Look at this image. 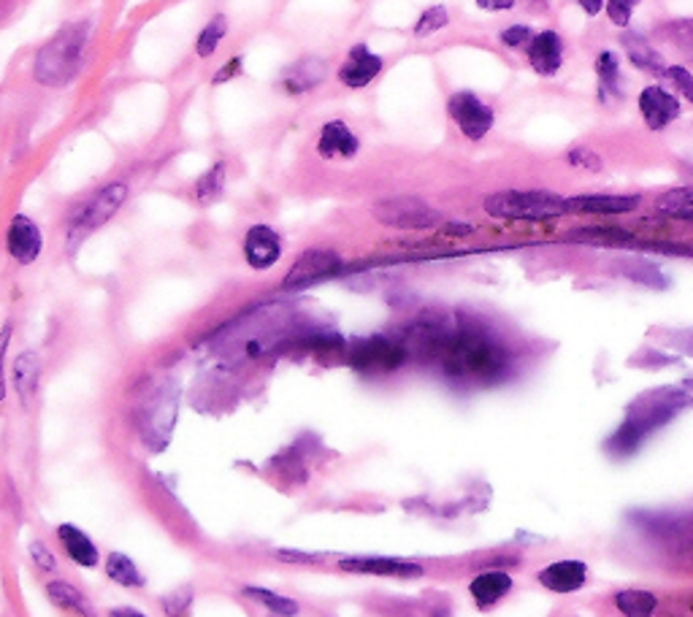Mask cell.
<instances>
[{
	"instance_id": "cell-1",
	"label": "cell",
	"mask_w": 693,
	"mask_h": 617,
	"mask_svg": "<svg viewBox=\"0 0 693 617\" xmlns=\"http://www.w3.org/2000/svg\"><path fill=\"white\" fill-rule=\"evenodd\" d=\"M453 383L496 385L513 372V353L494 331L474 320H455L436 353Z\"/></svg>"
},
{
	"instance_id": "cell-2",
	"label": "cell",
	"mask_w": 693,
	"mask_h": 617,
	"mask_svg": "<svg viewBox=\"0 0 693 617\" xmlns=\"http://www.w3.org/2000/svg\"><path fill=\"white\" fill-rule=\"evenodd\" d=\"M693 396L689 393V387H655V390L642 393L634 404L629 407V415H625L623 426L618 428L616 437H612L607 445H610L612 452H634L637 447L642 445L655 428L666 426L672 422V417H678L685 407H691Z\"/></svg>"
},
{
	"instance_id": "cell-3",
	"label": "cell",
	"mask_w": 693,
	"mask_h": 617,
	"mask_svg": "<svg viewBox=\"0 0 693 617\" xmlns=\"http://www.w3.org/2000/svg\"><path fill=\"white\" fill-rule=\"evenodd\" d=\"M90 39H93V22L74 20L65 22L58 33L35 52L33 79L44 87H69L84 69Z\"/></svg>"
},
{
	"instance_id": "cell-4",
	"label": "cell",
	"mask_w": 693,
	"mask_h": 617,
	"mask_svg": "<svg viewBox=\"0 0 693 617\" xmlns=\"http://www.w3.org/2000/svg\"><path fill=\"white\" fill-rule=\"evenodd\" d=\"M485 211L496 220L542 222L569 215V198L550 190H501L485 198Z\"/></svg>"
},
{
	"instance_id": "cell-5",
	"label": "cell",
	"mask_w": 693,
	"mask_h": 617,
	"mask_svg": "<svg viewBox=\"0 0 693 617\" xmlns=\"http://www.w3.org/2000/svg\"><path fill=\"white\" fill-rule=\"evenodd\" d=\"M127 196H131V190H127L125 181H108L106 187L93 192L82 206H76L69 220V252H74L90 233L106 226L123 209Z\"/></svg>"
},
{
	"instance_id": "cell-6",
	"label": "cell",
	"mask_w": 693,
	"mask_h": 617,
	"mask_svg": "<svg viewBox=\"0 0 693 617\" xmlns=\"http://www.w3.org/2000/svg\"><path fill=\"white\" fill-rule=\"evenodd\" d=\"M406 358H410L406 344L391 336H369L350 347V366L355 372L369 374V377L396 372V368L404 366Z\"/></svg>"
},
{
	"instance_id": "cell-7",
	"label": "cell",
	"mask_w": 693,
	"mask_h": 617,
	"mask_svg": "<svg viewBox=\"0 0 693 617\" xmlns=\"http://www.w3.org/2000/svg\"><path fill=\"white\" fill-rule=\"evenodd\" d=\"M374 220L396 231H431L442 222V215L417 196L385 198L374 206Z\"/></svg>"
},
{
	"instance_id": "cell-8",
	"label": "cell",
	"mask_w": 693,
	"mask_h": 617,
	"mask_svg": "<svg viewBox=\"0 0 693 617\" xmlns=\"http://www.w3.org/2000/svg\"><path fill=\"white\" fill-rule=\"evenodd\" d=\"M447 114L469 142H483L496 123L494 108H490L483 98L469 93V90H461V93L449 95Z\"/></svg>"
},
{
	"instance_id": "cell-9",
	"label": "cell",
	"mask_w": 693,
	"mask_h": 617,
	"mask_svg": "<svg viewBox=\"0 0 693 617\" xmlns=\"http://www.w3.org/2000/svg\"><path fill=\"white\" fill-rule=\"evenodd\" d=\"M176 409H179V390L176 385H166L149 398L142 420V437L149 441L155 450L168 445L176 422Z\"/></svg>"
},
{
	"instance_id": "cell-10",
	"label": "cell",
	"mask_w": 693,
	"mask_h": 617,
	"mask_svg": "<svg viewBox=\"0 0 693 617\" xmlns=\"http://www.w3.org/2000/svg\"><path fill=\"white\" fill-rule=\"evenodd\" d=\"M339 269H342V258L333 250H307L298 255L293 265H290V271L282 280V287L285 290L312 287V284L325 282L328 276L339 274Z\"/></svg>"
},
{
	"instance_id": "cell-11",
	"label": "cell",
	"mask_w": 693,
	"mask_h": 617,
	"mask_svg": "<svg viewBox=\"0 0 693 617\" xmlns=\"http://www.w3.org/2000/svg\"><path fill=\"white\" fill-rule=\"evenodd\" d=\"M6 252L14 263L33 265L44 252V233H41L39 222L28 215H17L6 228Z\"/></svg>"
},
{
	"instance_id": "cell-12",
	"label": "cell",
	"mask_w": 693,
	"mask_h": 617,
	"mask_svg": "<svg viewBox=\"0 0 693 617\" xmlns=\"http://www.w3.org/2000/svg\"><path fill=\"white\" fill-rule=\"evenodd\" d=\"M245 260L249 269L269 271L282 260V236L273 231L271 226H252L245 233V244H241Z\"/></svg>"
},
{
	"instance_id": "cell-13",
	"label": "cell",
	"mask_w": 693,
	"mask_h": 617,
	"mask_svg": "<svg viewBox=\"0 0 693 617\" xmlns=\"http://www.w3.org/2000/svg\"><path fill=\"white\" fill-rule=\"evenodd\" d=\"M640 114L642 123L650 130L659 133L683 114V106H680L678 95L669 93L661 84H650V87H644L640 93Z\"/></svg>"
},
{
	"instance_id": "cell-14",
	"label": "cell",
	"mask_w": 693,
	"mask_h": 617,
	"mask_svg": "<svg viewBox=\"0 0 693 617\" xmlns=\"http://www.w3.org/2000/svg\"><path fill=\"white\" fill-rule=\"evenodd\" d=\"M382 65H385V60L380 54H374L366 44H355L346 52L342 69H339V82L346 90H363L382 74Z\"/></svg>"
},
{
	"instance_id": "cell-15",
	"label": "cell",
	"mask_w": 693,
	"mask_h": 617,
	"mask_svg": "<svg viewBox=\"0 0 693 617\" xmlns=\"http://www.w3.org/2000/svg\"><path fill=\"white\" fill-rule=\"evenodd\" d=\"M328 76V63L320 57V54H307V57L296 60V63H290L288 69L282 71V79H279V84H282V90L288 95H307L312 93L314 87H320L322 82H325Z\"/></svg>"
},
{
	"instance_id": "cell-16",
	"label": "cell",
	"mask_w": 693,
	"mask_h": 617,
	"mask_svg": "<svg viewBox=\"0 0 693 617\" xmlns=\"http://www.w3.org/2000/svg\"><path fill=\"white\" fill-rule=\"evenodd\" d=\"M361 153V138L352 133L344 119H328L318 136V155L322 160H350Z\"/></svg>"
},
{
	"instance_id": "cell-17",
	"label": "cell",
	"mask_w": 693,
	"mask_h": 617,
	"mask_svg": "<svg viewBox=\"0 0 693 617\" xmlns=\"http://www.w3.org/2000/svg\"><path fill=\"white\" fill-rule=\"evenodd\" d=\"M339 568H344V572H350V574H369V577H401V579H412L423 574V566L412 564V561L374 558V555H366V558H342L339 561Z\"/></svg>"
},
{
	"instance_id": "cell-18",
	"label": "cell",
	"mask_w": 693,
	"mask_h": 617,
	"mask_svg": "<svg viewBox=\"0 0 693 617\" xmlns=\"http://www.w3.org/2000/svg\"><path fill=\"white\" fill-rule=\"evenodd\" d=\"M528 63L539 76H556L563 65V41L556 30H542L528 44Z\"/></svg>"
},
{
	"instance_id": "cell-19",
	"label": "cell",
	"mask_w": 693,
	"mask_h": 617,
	"mask_svg": "<svg viewBox=\"0 0 693 617\" xmlns=\"http://www.w3.org/2000/svg\"><path fill=\"white\" fill-rule=\"evenodd\" d=\"M54 534H58L60 547H63L65 558H69L71 564L82 566V568L99 566V561H101L99 544L90 540L87 531H82L74 523H63V525H58V531H54Z\"/></svg>"
},
{
	"instance_id": "cell-20",
	"label": "cell",
	"mask_w": 693,
	"mask_h": 617,
	"mask_svg": "<svg viewBox=\"0 0 693 617\" xmlns=\"http://www.w3.org/2000/svg\"><path fill=\"white\" fill-rule=\"evenodd\" d=\"M539 585L552 593H575L586 585L588 566L582 561H556L537 574Z\"/></svg>"
},
{
	"instance_id": "cell-21",
	"label": "cell",
	"mask_w": 693,
	"mask_h": 617,
	"mask_svg": "<svg viewBox=\"0 0 693 617\" xmlns=\"http://www.w3.org/2000/svg\"><path fill=\"white\" fill-rule=\"evenodd\" d=\"M41 372H44V366H41V355L33 353V349H25V353H20L14 358L11 377H14V390H17V396H20L22 407H30V401H33L35 393H39Z\"/></svg>"
},
{
	"instance_id": "cell-22",
	"label": "cell",
	"mask_w": 693,
	"mask_h": 617,
	"mask_svg": "<svg viewBox=\"0 0 693 617\" xmlns=\"http://www.w3.org/2000/svg\"><path fill=\"white\" fill-rule=\"evenodd\" d=\"M509 590H513V577H509L507 572H501V568L477 574V577H474L472 585H469L474 604H477V607H483V609L494 607V604L501 602V598L507 596Z\"/></svg>"
},
{
	"instance_id": "cell-23",
	"label": "cell",
	"mask_w": 693,
	"mask_h": 617,
	"mask_svg": "<svg viewBox=\"0 0 693 617\" xmlns=\"http://www.w3.org/2000/svg\"><path fill=\"white\" fill-rule=\"evenodd\" d=\"M640 196H577L569 198L571 211H586V215H629L640 209Z\"/></svg>"
},
{
	"instance_id": "cell-24",
	"label": "cell",
	"mask_w": 693,
	"mask_h": 617,
	"mask_svg": "<svg viewBox=\"0 0 693 617\" xmlns=\"http://www.w3.org/2000/svg\"><path fill=\"white\" fill-rule=\"evenodd\" d=\"M620 44H623L625 54H629V63L634 65V69H640L644 71V74H653V76L664 74L666 60L661 57V54L653 50V44H650L648 39H642L640 33H623Z\"/></svg>"
},
{
	"instance_id": "cell-25",
	"label": "cell",
	"mask_w": 693,
	"mask_h": 617,
	"mask_svg": "<svg viewBox=\"0 0 693 617\" xmlns=\"http://www.w3.org/2000/svg\"><path fill=\"white\" fill-rule=\"evenodd\" d=\"M616 269H618V274L625 276V280L640 282V284H644V287H653V290H666L669 287V280L664 276V271H661L655 263H650V260H642V258L620 260Z\"/></svg>"
},
{
	"instance_id": "cell-26",
	"label": "cell",
	"mask_w": 693,
	"mask_h": 617,
	"mask_svg": "<svg viewBox=\"0 0 693 617\" xmlns=\"http://www.w3.org/2000/svg\"><path fill=\"white\" fill-rule=\"evenodd\" d=\"M46 596H50V602L54 604V607L65 609V613H74L76 617H99L93 613V607H90L87 596H84L82 590H76L74 585L50 583L46 585Z\"/></svg>"
},
{
	"instance_id": "cell-27",
	"label": "cell",
	"mask_w": 693,
	"mask_h": 617,
	"mask_svg": "<svg viewBox=\"0 0 693 617\" xmlns=\"http://www.w3.org/2000/svg\"><path fill=\"white\" fill-rule=\"evenodd\" d=\"M655 35H659L661 41H666V44L672 46L680 57H685L689 63H693V20H689V17L664 22V25L655 30Z\"/></svg>"
},
{
	"instance_id": "cell-28",
	"label": "cell",
	"mask_w": 693,
	"mask_h": 617,
	"mask_svg": "<svg viewBox=\"0 0 693 617\" xmlns=\"http://www.w3.org/2000/svg\"><path fill=\"white\" fill-rule=\"evenodd\" d=\"M616 607L623 617H653L659 609V596L640 588L620 590L616 593Z\"/></svg>"
},
{
	"instance_id": "cell-29",
	"label": "cell",
	"mask_w": 693,
	"mask_h": 617,
	"mask_svg": "<svg viewBox=\"0 0 693 617\" xmlns=\"http://www.w3.org/2000/svg\"><path fill=\"white\" fill-rule=\"evenodd\" d=\"M655 209L672 220L693 222V187H674V190L661 192Z\"/></svg>"
},
{
	"instance_id": "cell-30",
	"label": "cell",
	"mask_w": 693,
	"mask_h": 617,
	"mask_svg": "<svg viewBox=\"0 0 693 617\" xmlns=\"http://www.w3.org/2000/svg\"><path fill=\"white\" fill-rule=\"evenodd\" d=\"M106 577L117 583L120 588H144V583H147L138 566L133 564V558H127L125 553H108Z\"/></svg>"
},
{
	"instance_id": "cell-31",
	"label": "cell",
	"mask_w": 693,
	"mask_h": 617,
	"mask_svg": "<svg viewBox=\"0 0 693 617\" xmlns=\"http://www.w3.org/2000/svg\"><path fill=\"white\" fill-rule=\"evenodd\" d=\"M225 179H228V166L223 160H217L209 171H204L193 187V196L198 203H211L225 192Z\"/></svg>"
},
{
	"instance_id": "cell-32",
	"label": "cell",
	"mask_w": 693,
	"mask_h": 617,
	"mask_svg": "<svg viewBox=\"0 0 693 617\" xmlns=\"http://www.w3.org/2000/svg\"><path fill=\"white\" fill-rule=\"evenodd\" d=\"M225 35H228V17L215 14L209 22H206L204 30H200L198 39H196V54H198V57L200 60L211 57V54L220 50Z\"/></svg>"
},
{
	"instance_id": "cell-33",
	"label": "cell",
	"mask_w": 693,
	"mask_h": 617,
	"mask_svg": "<svg viewBox=\"0 0 693 617\" xmlns=\"http://www.w3.org/2000/svg\"><path fill=\"white\" fill-rule=\"evenodd\" d=\"M247 598H252V602L263 604L269 613H273L277 617H296L298 615V604L293 602V598L288 596H279V593H273L269 588H258V585H249V588L241 590Z\"/></svg>"
},
{
	"instance_id": "cell-34",
	"label": "cell",
	"mask_w": 693,
	"mask_h": 617,
	"mask_svg": "<svg viewBox=\"0 0 693 617\" xmlns=\"http://www.w3.org/2000/svg\"><path fill=\"white\" fill-rule=\"evenodd\" d=\"M596 76H599L601 93H616L618 95V84H620V57L618 52L604 50L596 57Z\"/></svg>"
},
{
	"instance_id": "cell-35",
	"label": "cell",
	"mask_w": 693,
	"mask_h": 617,
	"mask_svg": "<svg viewBox=\"0 0 693 617\" xmlns=\"http://www.w3.org/2000/svg\"><path fill=\"white\" fill-rule=\"evenodd\" d=\"M659 79L664 84H669V93L680 95V98L693 103V74L689 69H683V65H666L664 74H661Z\"/></svg>"
},
{
	"instance_id": "cell-36",
	"label": "cell",
	"mask_w": 693,
	"mask_h": 617,
	"mask_svg": "<svg viewBox=\"0 0 693 617\" xmlns=\"http://www.w3.org/2000/svg\"><path fill=\"white\" fill-rule=\"evenodd\" d=\"M447 25H449V11L445 9V6H431V9L423 11L421 20L415 22V30H412V33H415L417 39H428V35L439 33V30Z\"/></svg>"
},
{
	"instance_id": "cell-37",
	"label": "cell",
	"mask_w": 693,
	"mask_h": 617,
	"mask_svg": "<svg viewBox=\"0 0 693 617\" xmlns=\"http://www.w3.org/2000/svg\"><path fill=\"white\" fill-rule=\"evenodd\" d=\"M190 604H193V588H179V590L168 593V596H163L161 607L168 617H187V613H190Z\"/></svg>"
},
{
	"instance_id": "cell-38",
	"label": "cell",
	"mask_w": 693,
	"mask_h": 617,
	"mask_svg": "<svg viewBox=\"0 0 693 617\" xmlns=\"http://www.w3.org/2000/svg\"><path fill=\"white\" fill-rule=\"evenodd\" d=\"M30 553V561H33V566L39 568L41 574H54L58 572V558H54V553L50 547H46L41 540H33L28 547Z\"/></svg>"
},
{
	"instance_id": "cell-39",
	"label": "cell",
	"mask_w": 693,
	"mask_h": 617,
	"mask_svg": "<svg viewBox=\"0 0 693 617\" xmlns=\"http://www.w3.org/2000/svg\"><path fill=\"white\" fill-rule=\"evenodd\" d=\"M534 30L528 25H509L507 30H501L498 41H501L507 50H528V44L534 41Z\"/></svg>"
},
{
	"instance_id": "cell-40",
	"label": "cell",
	"mask_w": 693,
	"mask_h": 617,
	"mask_svg": "<svg viewBox=\"0 0 693 617\" xmlns=\"http://www.w3.org/2000/svg\"><path fill=\"white\" fill-rule=\"evenodd\" d=\"M637 6H640V0H607V17L616 28H629Z\"/></svg>"
},
{
	"instance_id": "cell-41",
	"label": "cell",
	"mask_w": 693,
	"mask_h": 617,
	"mask_svg": "<svg viewBox=\"0 0 693 617\" xmlns=\"http://www.w3.org/2000/svg\"><path fill=\"white\" fill-rule=\"evenodd\" d=\"M11 336H14V325L6 323L0 328V404L6 401V355H9Z\"/></svg>"
},
{
	"instance_id": "cell-42",
	"label": "cell",
	"mask_w": 693,
	"mask_h": 617,
	"mask_svg": "<svg viewBox=\"0 0 693 617\" xmlns=\"http://www.w3.org/2000/svg\"><path fill=\"white\" fill-rule=\"evenodd\" d=\"M569 163L577 168H586V171H601V157L588 147H577L569 153Z\"/></svg>"
},
{
	"instance_id": "cell-43",
	"label": "cell",
	"mask_w": 693,
	"mask_h": 617,
	"mask_svg": "<svg viewBox=\"0 0 693 617\" xmlns=\"http://www.w3.org/2000/svg\"><path fill=\"white\" fill-rule=\"evenodd\" d=\"M239 74H241V57H234V60H228V63H225L220 71H217L211 82H215V84H225V82H230V79L239 76Z\"/></svg>"
},
{
	"instance_id": "cell-44",
	"label": "cell",
	"mask_w": 693,
	"mask_h": 617,
	"mask_svg": "<svg viewBox=\"0 0 693 617\" xmlns=\"http://www.w3.org/2000/svg\"><path fill=\"white\" fill-rule=\"evenodd\" d=\"M669 342L683 349L685 355H693V331H674V334H669Z\"/></svg>"
},
{
	"instance_id": "cell-45",
	"label": "cell",
	"mask_w": 693,
	"mask_h": 617,
	"mask_svg": "<svg viewBox=\"0 0 693 617\" xmlns=\"http://www.w3.org/2000/svg\"><path fill=\"white\" fill-rule=\"evenodd\" d=\"M277 558L290 561V564H318V561H322V555H301V553H290V550H279Z\"/></svg>"
},
{
	"instance_id": "cell-46",
	"label": "cell",
	"mask_w": 693,
	"mask_h": 617,
	"mask_svg": "<svg viewBox=\"0 0 693 617\" xmlns=\"http://www.w3.org/2000/svg\"><path fill=\"white\" fill-rule=\"evenodd\" d=\"M474 3H477L483 11H509V9H515L518 0H474Z\"/></svg>"
},
{
	"instance_id": "cell-47",
	"label": "cell",
	"mask_w": 693,
	"mask_h": 617,
	"mask_svg": "<svg viewBox=\"0 0 693 617\" xmlns=\"http://www.w3.org/2000/svg\"><path fill=\"white\" fill-rule=\"evenodd\" d=\"M580 3V9L586 11L588 17H599L601 9H604V0H577Z\"/></svg>"
},
{
	"instance_id": "cell-48",
	"label": "cell",
	"mask_w": 693,
	"mask_h": 617,
	"mask_svg": "<svg viewBox=\"0 0 693 617\" xmlns=\"http://www.w3.org/2000/svg\"><path fill=\"white\" fill-rule=\"evenodd\" d=\"M108 617H147V615L138 613V609H133V607H114L112 613H108Z\"/></svg>"
},
{
	"instance_id": "cell-49",
	"label": "cell",
	"mask_w": 693,
	"mask_h": 617,
	"mask_svg": "<svg viewBox=\"0 0 693 617\" xmlns=\"http://www.w3.org/2000/svg\"><path fill=\"white\" fill-rule=\"evenodd\" d=\"M523 3L534 6V9H547V0H523Z\"/></svg>"
}]
</instances>
